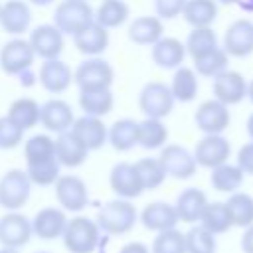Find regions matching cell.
<instances>
[{
  "label": "cell",
  "mask_w": 253,
  "mask_h": 253,
  "mask_svg": "<svg viewBox=\"0 0 253 253\" xmlns=\"http://www.w3.org/2000/svg\"><path fill=\"white\" fill-rule=\"evenodd\" d=\"M101 233L107 235H125L134 229L138 221V210L130 200L115 198L103 204L95 217Z\"/></svg>",
  "instance_id": "obj_1"
},
{
  "label": "cell",
  "mask_w": 253,
  "mask_h": 253,
  "mask_svg": "<svg viewBox=\"0 0 253 253\" xmlns=\"http://www.w3.org/2000/svg\"><path fill=\"white\" fill-rule=\"evenodd\" d=\"M61 239L69 253H93L99 247L101 229L95 219L87 215H73L67 219Z\"/></svg>",
  "instance_id": "obj_2"
},
{
  "label": "cell",
  "mask_w": 253,
  "mask_h": 253,
  "mask_svg": "<svg viewBox=\"0 0 253 253\" xmlns=\"http://www.w3.org/2000/svg\"><path fill=\"white\" fill-rule=\"evenodd\" d=\"M95 22V10L87 0H61L53 10V26L63 36H75Z\"/></svg>",
  "instance_id": "obj_3"
},
{
  "label": "cell",
  "mask_w": 253,
  "mask_h": 253,
  "mask_svg": "<svg viewBox=\"0 0 253 253\" xmlns=\"http://www.w3.org/2000/svg\"><path fill=\"white\" fill-rule=\"evenodd\" d=\"M32 194V182L22 168H10L0 178V206L6 211H20Z\"/></svg>",
  "instance_id": "obj_4"
},
{
  "label": "cell",
  "mask_w": 253,
  "mask_h": 253,
  "mask_svg": "<svg viewBox=\"0 0 253 253\" xmlns=\"http://www.w3.org/2000/svg\"><path fill=\"white\" fill-rule=\"evenodd\" d=\"M113 81H115V69L101 55L83 59L73 71V83L79 87V91H83V89H111Z\"/></svg>",
  "instance_id": "obj_5"
},
{
  "label": "cell",
  "mask_w": 253,
  "mask_h": 253,
  "mask_svg": "<svg viewBox=\"0 0 253 253\" xmlns=\"http://www.w3.org/2000/svg\"><path fill=\"white\" fill-rule=\"evenodd\" d=\"M53 192L63 211L79 213L89 206V188L77 174H61L53 184Z\"/></svg>",
  "instance_id": "obj_6"
},
{
  "label": "cell",
  "mask_w": 253,
  "mask_h": 253,
  "mask_svg": "<svg viewBox=\"0 0 253 253\" xmlns=\"http://www.w3.org/2000/svg\"><path fill=\"white\" fill-rule=\"evenodd\" d=\"M174 103L170 87L162 81H148L138 93V109L150 119H166L174 111Z\"/></svg>",
  "instance_id": "obj_7"
},
{
  "label": "cell",
  "mask_w": 253,
  "mask_h": 253,
  "mask_svg": "<svg viewBox=\"0 0 253 253\" xmlns=\"http://www.w3.org/2000/svg\"><path fill=\"white\" fill-rule=\"evenodd\" d=\"M194 125L204 134H223L231 125L229 107L217 99H206L198 105L194 113Z\"/></svg>",
  "instance_id": "obj_8"
},
{
  "label": "cell",
  "mask_w": 253,
  "mask_h": 253,
  "mask_svg": "<svg viewBox=\"0 0 253 253\" xmlns=\"http://www.w3.org/2000/svg\"><path fill=\"white\" fill-rule=\"evenodd\" d=\"M158 160H160L166 176L176 178V180H188L198 170L192 150H188L182 144H164L160 148Z\"/></svg>",
  "instance_id": "obj_9"
},
{
  "label": "cell",
  "mask_w": 253,
  "mask_h": 253,
  "mask_svg": "<svg viewBox=\"0 0 253 253\" xmlns=\"http://www.w3.org/2000/svg\"><path fill=\"white\" fill-rule=\"evenodd\" d=\"M34 59H36V53H34L30 42L20 36L8 40L0 47V69L6 75L18 77L22 71H26L34 65Z\"/></svg>",
  "instance_id": "obj_10"
},
{
  "label": "cell",
  "mask_w": 253,
  "mask_h": 253,
  "mask_svg": "<svg viewBox=\"0 0 253 253\" xmlns=\"http://www.w3.org/2000/svg\"><path fill=\"white\" fill-rule=\"evenodd\" d=\"M194 158H196V164L200 168H215L223 162H229V156H231V142L223 136V134H204L194 150H192Z\"/></svg>",
  "instance_id": "obj_11"
},
{
  "label": "cell",
  "mask_w": 253,
  "mask_h": 253,
  "mask_svg": "<svg viewBox=\"0 0 253 253\" xmlns=\"http://www.w3.org/2000/svg\"><path fill=\"white\" fill-rule=\"evenodd\" d=\"M211 95L213 99H217L227 107L239 105L241 101L247 99V79L239 71L227 67L225 71H221L211 79Z\"/></svg>",
  "instance_id": "obj_12"
},
{
  "label": "cell",
  "mask_w": 253,
  "mask_h": 253,
  "mask_svg": "<svg viewBox=\"0 0 253 253\" xmlns=\"http://www.w3.org/2000/svg\"><path fill=\"white\" fill-rule=\"evenodd\" d=\"M225 53L229 57H249L253 53V20L249 18H237L233 20L223 34V45Z\"/></svg>",
  "instance_id": "obj_13"
},
{
  "label": "cell",
  "mask_w": 253,
  "mask_h": 253,
  "mask_svg": "<svg viewBox=\"0 0 253 253\" xmlns=\"http://www.w3.org/2000/svg\"><path fill=\"white\" fill-rule=\"evenodd\" d=\"M32 219L20 211H8L0 215V245L20 249L32 239Z\"/></svg>",
  "instance_id": "obj_14"
},
{
  "label": "cell",
  "mask_w": 253,
  "mask_h": 253,
  "mask_svg": "<svg viewBox=\"0 0 253 253\" xmlns=\"http://www.w3.org/2000/svg\"><path fill=\"white\" fill-rule=\"evenodd\" d=\"M28 42H30L36 57H40L42 61L59 57L61 51H63V45H65L63 34L53 24H40V26H36L30 32Z\"/></svg>",
  "instance_id": "obj_15"
},
{
  "label": "cell",
  "mask_w": 253,
  "mask_h": 253,
  "mask_svg": "<svg viewBox=\"0 0 253 253\" xmlns=\"http://www.w3.org/2000/svg\"><path fill=\"white\" fill-rule=\"evenodd\" d=\"M73 121H75L73 107L67 101L59 99V97L47 99L45 103L40 105V125L47 132L61 134V132L71 128Z\"/></svg>",
  "instance_id": "obj_16"
},
{
  "label": "cell",
  "mask_w": 253,
  "mask_h": 253,
  "mask_svg": "<svg viewBox=\"0 0 253 253\" xmlns=\"http://www.w3.org/2000/svg\"><path fill=\"white\" fill-rule=\"evenodd\" d=\"M109 186L117 198L130 202L144 192L134 162H117L109 172Z\"/></svg>",
  "instance_id": "obj_17"
},
{
  "label": "cell",
  "mask_w": 253,
  "mask_h": 253,
  "mask_svg": "<svg viewBox=\"0 0 253 253\" xmlns=\"http://www.w3.org/2000/svg\"><path fill=\"white\" fill-rule=\"evenodd\" d=\"M38 83L51 95H61L69 89V85L73 83V71L71 67L61 61L59 57L55 59H45L40 65L38 71Z\"/></svg>",
  "instance_id": "obj_18"
},
{
  "label": "cell",
  "mask_w": 253,
  "mask_h": 253,
  "mask_svg": "<svg viewBox=\"0 0 253 253\" xmlns=\"http://www.w3.org/2000/svg\"><path fill=\"white\" fill-rule=\"evenodd\" d=\"M107 125L103 123V119L99 117H89V115H81L75 117L69 132L89 150H99L107 144Z\"/></svg>",
  "instance_id": "obj_19"
},
{
  "label": "cell",
  "mask_w": 253,
  "mask_h": 253,
  "mask_svg": "<svg viewBox=\"0 0 253 253\" xmlns=\"http://www.w3.org/2000/svg\"><path fill=\"white\" fill-rule=\"evenodd\" d=\"M67 219H69L67 211H63L61 208H55V206L42 208L32 217V233L43 241H53L61 237Z\"/></svg>",
  "instance_id": "obj_20"
},
{
  "label": "cell",
  "mask_w": 253,
  "mask_h": 253,
  "mask_svg": "<svg viewBox=\"0 0 253 253\" xmlns=\"http://www.w3.org/2000/svg\"><path fill=\"white\" fill-rule=\"evenodd\" d=\"M0 26L10 36H22L32 26V10L26 0H6L0 6Z\"/></svg>",
  "instance_id": "obj_21"
},
{
  "label": "cell",
  "mask_w": 253,
  "mask_h": 253,
  "mask_svg": "<svg viewBox=\"0 0 253 253\" xmlns=\"http://www.w3.org/2000/svg\"><path fill=\"white\" fill-rule=\"evenodd\" d=\"M186 55L188 53L184 42L174 36H162L154 45H150L152 63L160 69H176L184 65Z\"/></svg>",
  "instance_id": "obj_22"
},
{
  "label": "cell",
  "mask_w": 253,
  "mask_h": 253,
  "mask_svg": "<svg viewBox=\"0 0 253 253\" xmlns=\"http://www.w3.org/2000/svg\"><path fill=\"white\" fill-rule=\"evenodd\" d=\"M138 219L144 229L160 233L166 229H172L178 225V213L174 210V204L168 202H150L142 208L138 213Z\"/></svg>",
  "instance_id": "obj_23"
},
{
  "label": "cell",
  "mask_w": 253,
  "mask_h": 253,
  "mask_svg": "<svg viewBox=\"0 0 253 253\" xmlns=\"http://www.w3.org/2000/svg\"><path fill=\"white\" fill-rule=\"evenodd\" d=\"M208 202L210 200H208L206 192L200 190V188L190 186V188L182 190L176 196V202H174V210L178 213V221L190 223V225L198 223L200 221V215H202V211H204V208H206Z\"/></svg>",
  "instance_id": "obj_24"
},
{
  "label": "cell",
  "mask_w": 253,
  "mask_h": 253,
  "mask_svg": "<svg viewBox=\"0 0 253 253\" xmlns=\"http://www.w3.org/2000/svg\"><path fill=\"white\" fill-rule=\"evenodd\" d=\"M73 45L77 47L79 53H83L87 57H97V55L105 53V49L109 47V30H105L103 26L93 22L87 28H83L79 34L73 36Z\"/></svg>",
  "instance_id": "obj_25"
},
{
  "label": "cell",
  "mask_w": 253,
  "mask_h": 253,
  "mask_svg": "<svg viewBox=\"0 0 253 253\" xmlns=\"http://www.w3.org/2000/svg\"><path fill=\"white\" fill-rule=\"evenodd\" d=\"M126 36L136 45H154L164 36V24L158 16H138L128 24Z\"/></svg>",
  "instance_id": "obj_26"
},
{
  "label": "cell",
  "mask_w": 253,
  "mask_h": 253,
  "mask_svg": "<svg viewBox=\"0 0 253 253\" xmlns=\"http://www.w3.org/2000/svg\"><path fill=\"white\" fill-rule=\"evenodd\" d=\"M168 87H170V93H172L174 101H178V103H192L198 97V91H200L198 73L194 71V67L180 65V67L174 69V75H172Z\"/></svg>",
  "instance_id": "obj_27"
},
{
  "label": "cell",
  "mask_w": 253,
  "mask_h": 253,
  "mask_svg": "<svg viewBox=\"0 0 253 253\" xmlns=\"http://www.w3.org/2000/svg\"><path fill=\"white\" fill-rule=\"evenodd\" d=\"M89 156V150L69 132H61L55 138V158L65 168H77L81 166Z\"/></svg>",
  "instance_id": "obj_28"
},
{
  "label": "cell",
  "mask_w": 253,
  "mask_h": 253,
  "mask_svg": "<svg viewBox=\"0 0 253 253\" xmlns=\"http://www.w3.org/2000/svg\"><path fill=\"white\" fill-rule=\"evenodd\" d=\"M168 136L170 132L162 119L144 117L142 121H138L136 146H142L144 150H160L164 144H168Z\"/></svg>",
  "instance_id": "obj_29"
},
{
  "label": "cell",
  "mask_w": 253,
  "mask_h": 253,
  "mask_svg": "<svg viewBox=\"0 0 253 253\" xmlns=\"http://www.w3.org/2000/svg\"><path fill=\"white\" fill-rule=\"evenodd\" d=\"M79 107L83 115L107 117L115 107V95L111 89H83L79 91Z\"/></svg>",
  "instance_id": "obj_30"
},
{
  "label": "cell",
  "mask_w": 253,
  "mask_h": 253,
  "mask_svg": "<svg viewBox=\"0 0 253 253\" xmlns=\"http://www.w3.org/2000/svg\"><path fill=\"white\" fill-rule=\"evenodd\" d=\"M136 130H138V121L128 117L117 119L107 128V142L117 152H128L136 146Z\"/></svg>",
  "instance_id": "obj_31"
},
{
  "label": "cell",
  "mask_w": 253,
  "mask_h": 253,
  "mask_svg": "<svg viewBox=\"0 0 253 253\" xmlns=\"http://www.w3.org/2000/svg\"><path fill=\"white\" fill-rule=\"evenodd\" d=\"M6 117L26 132V130L34 128L36 125H40V103L32 97L14 99L8 107Z\"/></svg>",
  "instance_id": "obj_32"
},
{
  "label": "cell",
  "mask_w": 253,
  "mask_h": 253,
  "mask_svg": "<svg viewBox=\"0 0 253 253\" xmlns=\"http://www.w3.org/2000/svg\"><path fill=\"white\" fill-rule=\"evenodd\" d=\"M243 180H245V174L239 170L237 164H231V162H223L210 170V186L221 194L237 192Z\"/></svg>",
  "instance_id": "obj_33"
},
{
  "label": "cell",
  "mask_w": 253,
  "mask_h": 253,
  "mask_svg": "<svg viewBox=\"0 0 253 253\" xmlns=\"http://www.w3.org/2000/svg\"><path fill=\"white\" fill-rule=\"evenodd\" d=\"M198 223L213 235H221L233 227L231 213H229L225 202H208Z\"/></svg>",
  "instance_id": "obj_34"
},
{
  "label": "cell",
  "mask_w": 253,
  "mask_h": 253,
  "mask_svg": "<svg viewBox=\"0 0 253 253\" xmlns=\"http://www.w3.org/2000/svg\"><path fill=\"white\" fill-rule=\"evenodd\" d=\"M217 12L215 0H186L182 16L192 28H208L217 20Z\"/></svg>",
  "instance_id": "obj_35"
},
{
  "label": "cell",
  "mask_w": 253,
  "mask_h": 253,
  "mask_svg": "<svg viewBox=\"0 0 253 253\" xmlns=\"http://www.w3.org/2000/svg\"><path fill=\"white\" fill-rule=\"evenodd\" d=\"M194 61V71L198 73V77H210L213 79L215 75H219L221 71L227 69V63H229V55L225 53V49L221 45H215L196 57H192Z\"/></svg>",
  "instance_id": "obj_36"
},
{
  "label": "cell",
  "mask_w": 253,
  "mask_h": 253,
  "mask_svg": "<svg viewBox=\"0 0 253 253\" xmlns=\"http://www.w3.org/2000/svg\"><path fill=\"white\" fill-rule=\"evenodd\" d=\"M130 16V8L125 0H101L95 10V22L105 30H113L123 26Z\"/></svg>",
  "instance_id": "obj_37"
},
{
  "label": "cell",
  "mask_w": 253,
  "mask_h": 253,
  "mask_svg": "<svg viewBox=\"0 0 253 253\" xmlns=\"http://www.w3.org/2000/svg\"><path fill=\"white\" fill-rule=\"evenodd\" d=\"M227 210L231 213V221L233 227H249L253 223V196L247 192H233L229 194V198L225 200Z\"/></svg>",
  "instance_id": "obj_38"
},
{
  "label": "cell",
  "mask_w": 253,
  "mask_h": 253,
  "mask_svg": "<svg viewBox=\"0 0 253 253\" xmlns=\"http://www.w3.org/2000/svg\"><path fill=\"white\" fill-rule=\"evenodd\" d=\"M26 174L32 182V186H53L55 180L61 176V164L57 162V158H47V160H40V162H30L26 164Z\"/></svg>",
  "instance_id": "obj_39"
},
{
  "label": "cell",
  "mask_w": 253,
  "mask_h": 253,
  "mask_svg": "<svg viewBox=\"0 0 253 253\" xmlns=\"http://www.w3.org/2000/svg\"><path fill=\"white\" fill-rule=\"evenodd\" d=\"M24 158H26V164L55 158V138H51L49 134H43V132L26 138L24 140Z\"/></svg>",
  "instance_id": "obj_40"
},
{
  "label": "cell",
  "mask_w": 253,
  "mask_h": 253,
  "mask_svg": "<svg viewBox=\"0 0 253 253\" xmlns=\"http://www.w3.org/2000/svg\"><path fill=\"white\" fill-rule=\"evenodd\" d=\"M134 168L144 190H156L166 180V172L158 158H140L134 162Z\"/></svg>",
  "instance_id": "obj_41"
},
{
  "label": "cell",
  "mask_w": 253,
  "mask_h": 253,
  "mask_svg": "<svg viewBox=\"0 0 253 253\" xmlns=\"http://www.w3.org/2000/svg\"><path fill=\"white\" fill-rule=\"evenodd\" d=\"M184 239H186V253H215L217 251L215 235L204 229L200 223L192 225L184 233Z\"/></svg>",
  "instance_id": "obj_42"
},
{
  "label": "cell",
  "mask_w": 253,
  "mask_h": 253,
  "mask_svg": "<svg viewBox=\"0 0 253 253\" xmlns=\"http://www.w3.org/2000/svg\"><path fill=\"white\" fill-rule=\"evenodd\" d=\"M184 45H186V53L190 57H196V55H200V53H204V51H208V49L217 45V34L213 32L211 26H208V28H192L188 38H186V42H184Z\"/></svg>",
  "instance_id": "obj_43"
},
{
  "label": "cell",
  "mask_w": 253,
  "mask_h": 253,
  "mask_svg": "<svg viewBox=\"0 0 253 253\" xmlns=\"http://www.w3.org/2000/svg\"><path fill=\"white\" fill-rule=\"evenodd\" d=\"M150 253H186L184 233L176 227L156 233L150 245Z\"/></svg>",
  "instance_id": "obj_44"
},
{
  "label": "cell",
  "mask_w": 253,
  "mask_h": 253,
  "mask_svg": "<svg viewBox=\"0 0 253 253\" xmlns=\"http://www.w3.org/2000/svg\"><path fill=\"white\" fill-rule=\"evenodd\" d=\"M24 142V130L16 126L6 115L0 117V150H12Z\"/></svg>",
  "instance_id": "obj_45"
},
{
  "label": "cell",
  "mask_w": 253,
  "mask_h": 253,
  "mask_svg": "<svg viewBox=\"0 0 253 253\" xmlns=\"http://www.w3.org/2000/svg\"><path fill=\"white\" fill-rule=\"evenodd\" d=\"M186 0H154V12L160 20H174L182 16Z\"/></svg>",
  "instance_id": "obj_46"
},
{
  "label": "cell",
  "mask_w": 253,
  "mask_h": 253,
  "mask_svg": "<svg viewBox=\"0 0 253 253\" xmlns=\"http://www.w3.org/2000/svg\"><path fill=\"white\" fill-rule=\"evenodd\" d=\"M235 164L239 166V170L245 176H253V140L239 146L237 156H235Z\"/></svg>",
  "instance_id": "obj_47"
},
{
  "label": "cell",
  "mask_w": 253,
  "mask_h": 253,
  "mask_svg": "<svg viewBox=\"0 0 253 253\" xmlns=\"http://www.w3.org/2000/svg\"><path fill=\"white\" fill-rule=\"evenodd\" d=\"M239 243H241V251L243 253H253V223L243 229Z\"/></svg>",
  "instance_id": "obj_48"
},
{
  "label": "cell",
  "mask_w": 253,
  "mask_h": 253,
  "mask_svg": "<svg viewBox=\"0 0 253 253\" xmlns=\"http://www.w3.org/2000/svg\"><path fill=\"white\" fill-rule=\"evenodd\" d=\"M119 253H150V249L142 241H130V243H125L119 249Z\"/></svg>",
  "instance_id": "obj_49"
},
{
  "label": "cell",
  "mask_w": 253,
  "mask_h": 253,
  "mask_svg": "<svg viewBox=\"0 0 253 253\" xmlns=\"http://www.w3.org/2000/svg\"><path fill=\"white\" fill-rule=\"evenodd\" d=\"M18 77H20V85L22 87H32L34 83H38V73H34L32 67L26 69V71H22Z\"/></svg>",
  "instance_id": "obj_50"
},
{
  "label": "cell",
  "mask_w": 253,
  "mask_h": 253,
  "mask_svg": "<svg viewBox=\"0 0 253 253\" xmlns=\"http://www.w3.org/2000/svg\"><path fill=\"white\" fill-rule=\"evenodd\" d=\"M237 6H239L245 14H253V0H237Z\"/></svg>",
  "instance_id": "obj_51"
},
{
  "label": "cell",
  "mask_w": 253,
  "mask_h": 253,
  "mask_svg": "<svg viewBox=\"0 0 253 253\" xmlns=\"http://www.w3.org/2000/svg\"><path fill=\"white\" fill-rule=\"evenodd\" d=\"M28 4H32V6H38V8H45V6H49V4H53L55 0H26Z\"/></svg>",
  "instance_id": "obj_52"
},
{
  "label": "cell",
  "mask_w": 253,
  "mask_h": 253,
  "mask_svg": "<svg viewBox=\"0 0 253 253\" xmlns=\"http://www.w3.org/2000/svg\"><path fill=\"white\" fill-rule=\"evenodd\" d=\"M245 130H247V136H249V140H253V113L247 117V123H245Z\"/></svg>",
  "instance_id": "obj_53"
},
{
  "label": "cell",
  "mask_w": 253,
  "mask_h": 253,
  "mask_svg": "<svg viewBox=\"0 0 253 253\" xmlns=\"http://www.w3.org/2000/svg\"><path fill=\"white\" fill-rule=\"evenodd\" d=\"M247 99L251 101V105H253V79L251 81H247Z\"/></svg>",
  "instance_id": "obj_54"
},
{
  "label": "cell",
  "mask_w": 253,
  "mask_h": 253,
  "mask_svg": "<svg viewBox=\"0 0 253 253\" xmlns=\"http://www.w3.org/2000/svg\"><path fill=\"white\" fill-rule=\"evenodd\" d=\"M0 253H20V249H14V247H0Z\"/></svg>",
  "instance_id": "obj_55"
},
{
  "label": "cell",
  "mask_w": 253,
  "mask_h": 253,
  "mask_svg": "<svg viewBox=\"0 0 253 253\" xmlns=\"http://www.w3.org/2000/svg\"><path fill=\"white\" fill-rule=\"evenodd\" d=\"M217 4H223V6H229V4H237V0H215Z\"/></svg>",
  "instance_id": "obj_56"
},
{
  "label": "cell",
  "mask_w": 253,
  "mask_h": 253,
  "mask_svg": "<svg viewBox=\"0 0 253 253\" xmlns=\"http://www.w3.org/2000/svg\"><path fill=\"white\" fill-rule=\"evenodd\" d=\"M36 253H51V251H36Z\"/></svg>",
  "instance_id": "obj_57"
},
{
  "label": "cell",
  "mask_w": 253,
  "mask_h": 253,
  "mask_svg": "<svg viewBox=\"0 0 253 253\" xmlns=\"http://www.w3.org/2000/svg\"><path fill=\"white\" fill-rule=\"evenodd\" d=\"M0 6H2V4H0Z\"/></svg>",
  "instance_id": "obj_58"
}]
</instances>
